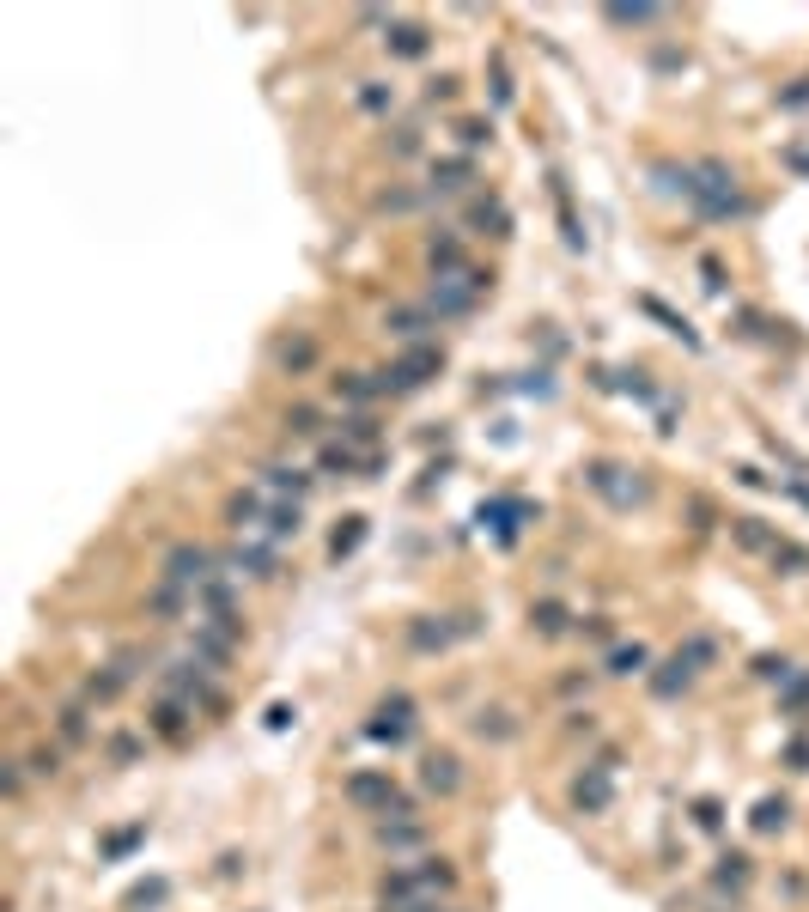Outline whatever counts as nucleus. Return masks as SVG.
<instances>
[{
    "label": "nucleus",
    "mask_w": 809,
    "mask_h": 912,
    "mask_svg": "<svg viewBox=\"0 0 809 912\" xmlns=\"http://www.w3.org/2000/svg\"><path fill=\"white\" fill-rule=\"evenodd\" d=\"M688 201H694L706 219H749V201L737 195V171H730L724 159H700V165H694Z\"/></svg>",
    "instance_id": "nucleus-1"
},
{
    "label": "nucleus",
    "mask_w": 809,
    "mask_h": 912,
    "mask_svg": "<svg viewBox=\"0 0 809 912\" xmlns=\"http://www.w3.org/2000/svg\"><path fill=\"white\" fill-rule=\"evenodd\" d=\"M341 797H347L353 809H365V815H384V821H414V803H408V797H402V785H396L390 773H378V767L347 773Z\"/></svg>",
    "instance_id": "nucleus-2"
},
{
    "label": "nucleus",
    "mask_w": 809,
    "mask_h": 912,
    "mask_svg": "<svg viewBox=\"0 0 809 912\" xmlns=\"http://www.w3.org/2000/svg\"><path fill=\"white\" fill-rule=\"evenodd\" d=\"M438 371H445V347L420 341V347H402V359L384 365V371H372V377H378V396H414V390L432 384Z\"/></svg>",
    "instance_id": "nucleus-3"
},
{
    "label": "nucleus",
    "mask_w": 809,
    "mask_h": 912,
    "mask_svg": "<svg viewBox=\"0 0 809 912\" xmlns=\"http://www.w3.org/2000/svg\"><path fill=\"white\" fill-rule=\"evenodd\" d=\"M213 572H219V560H213L201 542H171L165 560H159V578L177 584V590H189V596H201V584H207Z\"/></svg>",
    "instance_id": "nucleus-4"
},
{
    "label": "nucleus",
    "mask_w": 809,
    "mask_h": 912,
    "mask_svg": "<svg viewBox=\"0 0 809 912\" xmlns=\"http://www.w3.org/2000/svg\"><path fill=\"white\" fill-rule=\"evenodd\" d=\"M584 481H591L615 511H627V505H645L651 499V487L639 481V469H627V463H591L584 469Z\"/></svg>",
    "instance_id": "nucleus-5"
},
{
    "label": "nucleus",
    "mask_w": 809,
    "mask_h": 912,
    "mask_svg": "<svg viewBox=\"0 0 809 912\" xmlns=\"http://www.w3.org/2000/svg\"><path fill=\"white\" fill-rule=\"evenodd\" d=\"M475 298H481V292H475V280H469V274H457V280H432L420 304H426L438 323H445V317H469V311H475Z\"/></svg>",
    "instance_id": "nucleus-6"
},
{
    "label": "nucleus",
    "mask_w": 809,
    "mask_h": 912,
    "mask_svg": "<svg viewBox=\"0 0 809 912\" xmlns=\"http://www.w3.org/2000/svg\"><path fill=\"white\" fill-rule=\"evenodd\" d=\"M420 785H426L432 797H457V791H463V760H457L451 748H426V754H420Z\"/></svg>",
    "instance_id": "nucleus-7"
},
{
    "label": "nucleus",
    "mask_w": 809,
    "mask_h": 912,
    "mask_svg": "<svg viewBox=\"0 0 809 912\" xmlns=\"http://www.w3.org/2000/svg\"><path fill=\"white\" fill-rule=\"evenodd\" d=\"M615 803V767H584L572 779V809L578 815H603Z\"/></svg>",
    "instance_id": "nucleus-8"
},
{
    "label": "nucleus",
    "mask_w": 809,
    "mask_h": 912,
    "mask_svg": "<svg viewBox=\"0 0 809 912\" xmlns=\"http://www.w3.org/2000/svg\"><path fill=\"white\" fill-rule=\"evenodd\" d=\"M219 572H232V578H262V584H274L280 578V560H274V548H226L219 554Z\"/></svg>",
    "instance_id": "nucleus-9"
},
{
    "label": "nucleus",
    "mask_w": 809,
    "mask_h": 912,
    "mask_svg": "<svg viewBox=\"0 0 809 912\" xmlns=\"http://www.w3.org/2000/svg\"><path fill=\"white\" fill-rule=\"evenodd\" d=\"M384 329H390L402 347H420L426 329H438V317L426 311V304H390V311H384Z\"/></svg>",
    "instance_id": "nucleus-10"
},
{
    "label": "nucleus",
    "mask_w": 809,
    "mask_h": 912,
    "mask_svg": "<svg viewBox=\"0 0 809 912\" xmlns=\"http://www.w3.org/2000/svg\"><path fill=\"white\" fill-rule=\"evenodd\" d=\"M457 633H463V627H451L445 615H414V621H408V651H414V657H432V651H445Z\"/></svg>",
    "instance_id": "nucleus-11"
},
{
    "label": "nucleus",
    "mask_w": 809,
    "mask_h": 912,
    "mask_svg": "<svg viewBox=\"0 0 809 912\" xmlns=\"http://www.w3.org/2000/svg\"><path fill=\"white\" fill-rule=\"evenodd\" d=\"M694 675H700V663H694L688 651H676V657H664V663H657V675H651V694H657V700H676Z\"/></svg>",
    "instance_id": "nucleus-12"
},
{
    "label": "nucleus",
    "mask_w": 809,
    "mask_h": 912,
    "mask_svg": "<svg viewBox=\"0 0 809 912\" xmlns=\"http://www.w3.org/2000/svg\"><path fill=\"white\" fill-rule=\"evenodd\" d=\"M189 718H195V706L165 694V700L153 706V736H159V742H183V736H189Z\"/></svg>",
    "instance_id": "nucleus-13"
},
{
    "label": "nucleus",
    "mask_w": 809,
    "mask_h": 912,
    "mask_svg": "<svg viewBox=\"0 0 809 912\" xmlns=\"http://www.w3.org/2000/svg\"><path fill=\"white\" fill-rule=\"evenodd\" d=\"M189 608H195V596H189V590H177V584H165V578L153 584V596H146V615L165 621V627H171V621H183Z\"/></svg>",
    "instance_id": "nucleus-14"
},
{
    "label": "nucleus",
    "mask_w": 809,
    "mask_h": 912,
    "mask_svg": "<svg viewBox=\"0 0 809 912\" xmlns=\"http://www.w3.org/2000/svg\"><path fill=\"white\" fill-rule=\"evenodd\" d=\"M749 882H755V858H749V852H724V858H718V870H712V888H718V894H743Z\"/></svg>",
    "instance_id": "nucleus-15"
},
{
    "label": "nucleus",
    "mask_w": 809,
    "mask_h": 912,
    "mask_svg": "<svg viewBox=\"0 0 809 912\" xmlns=\"http://www.w3.org/2000/svg\"><path fill=\"white\" fill-rule=\"evenodd\" d=\"M262 487H268V493H280V499H292V505H299V499L311 493V475H305V469H292V463H268V469H262Z\"/></svg>",
    "instance_id": "nucleus-16"
},
{
    "label": "nucleus",
    "mask_w": 809,
    "mask_h": 912,
    "mask_svg": "<svg viewBox=\"0 0 809 912\" xmlns=\"http://www.w3.org/2000/svg\"><path fill=\"white\" fill-rule=\"evenodd\" d=\"M730 536H737V548H749V554H773L779 548V529L761 523V517H730Z\"/></svg>",
    "instance_id": "nucleus-17"
},
{
    "label": "nucleus",
    "mask_w": 809,
    "mask_h": 912,
    "mask_svg": "<svg viewBox=\"0 0 809 912\" xmlns=\"http://www.w3.org/2000/svg\"><path fill=\"white\" fill-rule=\"evenodd\" d=\"M469 730H475L481 742H511V736H518L524 724H518V718H511L505 706H481V712L469 718Z\"/></svg>",
    "instance_id": "nucleus-18"
},
{
    "label": "nucleus",
    "mask_w": 809,
    "mask_h": 912,
    "mask_svg": "<svg viewBox=\"0 0 809 912\" xmlns=\"http://www.w3.org/2000/svg\"><path fill=\"white\" fill-rule=\"evenodd\" d=\"M274 365H280L286 377L311 371V365H317V341H311V335H292V341H280V347H274Z\"/></svg>",
    "instance_id": "nucleus-19"
},
{
    "label": "nucleus",
    "mask_w": 809,
    "mask_h": 912,
    "mask_svg": "<svg viewBox=\"0 0 809 912\" xmlns=\"http://www.w3.org/2000/svg\"><path fill=\"white\" fill-rule=\"evenodd\" d=\"M384 43H390V55L420 61V55L432 49V31H426V25H396V19H390V37H384Z\"/></svg>",
    "instance_id": "nucleus-20"
},
{
    "label": "nucleus",
    "mask_w": 809,
    "mask_h": 912,
    "mask_svg": "<svg viewBox=\"0 0 809 912\" xmlns=\"http://www.w3.org/2000/svg\"><path fill=\"white\" fill-rule=\"evenodd\" d=\"M262 523H268L274 542H286V536H299V529H305V511L292 505V499H268V517H262Z\"/></svg>",
    "instance_id": "nucleus-21"
},
{
    "label": "nucleus",
    "mask_w": 809,
    "mask_h": 912,
    "mask_svg": "<svg viewBox=\"0 0 809 912\" xmlns=\"http://www.w3.org/2000/svg\"><path fill=\"white\" fill-rule=\"evenodd\" d=\"M639 311H645V317H657V323H664V329H670L676 341H688V347H700V335H694V323H688V317H676V311H670V304H664V298H651V292H645V298H639Z\"/></svg>",
    "instance_id": "nucleus-22"
},
{
    "label": "nucleus",
    "mask_w": 809,
    "mask_h": 912,
    "mask_svg": "<svg viewBox=\"0 0 809 912\" xmlns=\"http://www.w3.org/2000/svg\"><path fill=\"white\" fill-rule=\"evenodd\" d=\"M262 517H268V499H262L256 487L226 499V523H232V529H250V523H262Z\"/></svg>",
    "instance_id": "nucleus-23"
},
{
    "label": "nucleus",
    "mask_w": 809,
    "mask_h": 912,
    "mask_svg": "<svg viewBox=\"0 0 809 912\" xmlns=\"http://www.w3.org/2000/svg\"><path fill=\"white\" fill-rule=\"evenodd\" d=\"M651 669V651L633 639V645H615L609 657H603V675H645Z\"/></svg>",
    "instance_id": "nucleus-24"
},
{
    "label": "nucleus",
    "mask_w": 809,
    "mask_h": 912,
    "mask_svg": "<svg viewBox=\"0 0 809 912\" xmlns=\"http://www.w3.org/2000/svg\"><path fill=\"white\" fill-rule=\"evenodd\" d=\"M280 432H286V438H317V432H323V414H317L311 402H292V408L280 414Z\"/></svg>",
    "instance_id": "nucleus-25"
},
{
    "label": "nucleus",
    "mask_w": 809,
    "mask_h": 912,
    "mask_svg": "<svg viewBox=\"0 0 809 912\" xmlns=\"http://www.w3.org/2000/svg\"><path fill=\"white\" fill-rule=\"evenodd\" d=\"M530 627H536L542 639H560V633L572 627V615H566V608H560V602L548 596V602H530Z\"/></svg>",
    "instance_id": "nucleus-26"
},
{
    "label": "nucleus",
    "mask_w": 809,
    "mask_h": 912,
    "mask_svg": "<svg viewBox=\"0 0 809 912\" xmlns=\"http://www.w3.org/2000/svg\"><path fill=\"white\" fill-rule=\"evenodd\" d=\"M359 542H365V517L353 511V517H341V523H335V536H329V560H347Z\"/></svg>",
    "instance_id": "nucleus-27"
},
{
    "label": "nucleus",
    "mask_w": 809,
    "mask_h": 912,
    "mask_svg": "<svg viewBox=\"0 0 809 912\" xmlns=\"http://www.w3.org/2000/svg\"><path fill=\"white\" fill-rule=\"evenodd\" d=\"M469 219H475V225H493V238H511V213H505V201H493V195H475Z\"/></svg>",
    "instance_id": "nucleus-28"
},
{
    "label": "nucleus",
    "mask_w": 809,
    "mask_h": 912,
    "mask_svg": "<svg viewBox=\"0 0 809 912\" xmlns=\"http://www.w3.org/2000/svg\"><path fill=\"white\" fill-rule=\"evenodd\" d=\"M55 730H61V742H67V748H80V742L92 736V712H86V706H61Z\"/></svg>",
    "instance_id": "nucleus-29"
},
{
    "label": "nucleus",
    "mask_w": 809,
    "mask_h": 912,
    "mask_svg": "<svg viewBox=\"0 0 809 912\" xmlns=\"http://www.w3.org/2000/svg\"><path fill=\"white\" fill-rule=\"evenodd\" d=\"M335 396H341V402H359V408H365V402L378 396V377H365V371H341V377H335Z\"/></svg>",
    "instance_id": "nucleus-30"
},
{
    "label": "nucleus",
    "mask_w": 809,
    "mask_h": 912,
    "mask_svg": "<svg viewBox=\"0 0 809 912\" xmlns=\"http://www.w3.org/2000/svg\"><path fill=\"white\" fill-rule=\"evenodd\" d=\"M785 821H791V803H785V797H761V803H755V833H779Z\"/></svg>",
    "instance_id": "nucleus-31"
},
{
    "label": "nucleus",
    "mask_w": 809,
    "mask_h": 912,
    "mask_svg": "<svg viewBox=\"0 0 809 912\" xmlns=\"http://www.w3.org/2000/svg\"><path fill=\"white\" fill-rule=\"evenodd\" d=\"M767 560H773L779 572H791V578H803V572H809V548H797L791 536H779V548H773Z\"/></svg>",
    "instance_id": "nucleus-32"
},
{
    "label": "nucleus",
    "mask_w": 809,
    "mask_h": 912,
    "mask_svg": "<svg viewBox=\"0 0 809 912\" xmlns=\"http://www.w3.org/2000/svg\"><path fill=\"white\" fill-rule=\"evenodd\" d=\"M779 706H785V712H803V706H809V669H791V675L779 681Z\"/></svg>",
    "instance_id": "nucleus-33"
},
{
    "label": "nucleus",
    "mask_w": 809,
    "mask_h": 912,
    "mask_svg": "<svg viewBox=\"0 0 809 912\" xmlns=\"http://www.w3.org/2000/svg\"><path fill=\"white\" fill-rule=\"evenodd\" d=\"M475 177V165L469 159H445V165H432V189H463Z\"/></svg>",
    "instance_id": "nucleus-34"
},
{
    "label": "nucleus",
    "mask_w": 809,
    "mask_h": 912,
    "mask_svg": "<svg viewBox=\"0 0 809 912\" xmlns=\"http://www.w3.org/2000/svg\"><path fill=\"white\" fill-rule=\"evenodd\" d=\"M25 767H31V779H55V773H61V748H49V742H43V748H31V754H25Z\"/></svg>",
    "instance_id": "nucleus-35"
},
{
    "label": "nucleus",
    "mask_w": 809,
    "mask_h": 912,
    "mask_svg": "<svg viewBox=\"0 0 809 912\" xmlns=\"http://www.w3.org/2000/svg\"><path fill=\"white\" fill-rule=\"evenodd\" d=\"M603 19L609 25H651V19H664V7H609Z\"/></svg>",
    "instance_id": "nucleus-36"
},
{
    "label": "nucleus",
    "mask_w": 809,
    "mask_h": 912,
    "mask_svg": "<svg viewBox=\"0 0 809 912\" xmlns=\"http://www.w3.org/2000/svg\"><path fill=\"white\" fill-rule=\"evenodd\" d=\"M146 840V821H134V827H122V833H110V840H104V858H122L128 846H140Z\"/></svg>",
    "instance_id": "nucleus-37"
},
{
    "label": "nucleus",
    "mask_w": 809,
    "mask_h": 912,
    "mask_svg": "<svg viewBox=\"0 0 809 912\" xmlns=\"http://www.w3.org/2000/svg\"><path fill=\"white\" fill-rule=\"evenodd\" d=\"M341 432H347V444H378V420H372V414L341 420Z\"/></svg>",
    "instance_id": "nucleus-38"
},
{
    "label": "nucleus",
    "mask_w": 809,
    "mask_h": 912,
    "mask_svg": "<svg viewBox=\"0 0 809 912\" xmlns=\"http://www.w3.org/2000/svg\"><path fill=\"white\" fill-rule=\"evenodd\" d=\"M165 894H171V882H140V888L128 894V912H140V906H165Z\"/></svg>",
    "instance_id": "nucleus-39"
},
{
    "label": "nucleus",
    "mask_w": 809,
    "mask_h": 912,
    "mask_svg": "<svg viewBox=\"0 0 809 912\" xmlns=\"http://www.w3.org/2000/svg\"><path fill=\"white\" fill-rule=\"evenodd\" d=\"M110 760H116V767H134V760H140V736H110Z\"/></svg>",
    "instance_id": "nucleus-40"
},
{
    "label": "nucleus",
    "mask_w": 809,
    "mask_h": 912,
    "mask_svg": "<svg viewBox=\"0 0 809 912\" xmlns=\"http://www.w3.org/2000/svg\"><path fill=\"white\" fill-rule=\"evenodd\" d=\"M694 821H700L706 833H718V827H724V809H718V797H700V803H694Z\"/></svg>",
    "instance_id": "nucleus-41"
},
{
    "label": "nucleus",
    "mask_w": 809,
    "mask_h": 912,
    "mask_svg": "<svg viewBox=\"0 0 809 912\" xmlns=\"http://www.w3.org/2000/svg\"><path fill=\"white\" fill-rule=\"evenodd\" d=\"M25 773H31L25 760H7V803H19V797H25Z\"/></svg>",
    "instance_id": "nucleus-42"
},
{
    "label": "nucleus",
    "mask_w": 809,
    "mask_h": 912,
    "mask_svg": "<svg viewBox=\"0 0 809 912\" xmlns=\"http://www.w3.org/2000/svg\"><path fill=\"white\" fill-rule=\"evenodd\" d=\"M785 760H791V773H809V736L785 742Z\"/></svg>",
    "instance_id": "nucleus-43"
},
{
    "label": "nucleus",
    "mask_w": 809,
    "mask_h": 912,
    "mask_svg": "<svg viewBox=\"0 0 809 912\" xmlns=\"http://www.w3.org/2000/svg\"><path fill=\"white\" fill-rule=\"evenodd\" d=\"M457 134H463V146H487V140H493V122H463Z\"/></svg>",
    "instance_id": "nucleus-44"
},
{
    "label": "nucleus",
    "mask_w": 809,
    "mask_h": 912,
    "mask_svg": "<svg viewBox=\"0 0 809 912\" xmlns=\"http://www.w3.org/2000/svg\"><path fill=\"white\" fill-rule=\"evenodd\" d=\"M426 98H432V104H438V98H457V80H451V73H438V80H432V92H426Z\"/></svg>",
    "instance_id": "nucleus-45"
},
{
    "label": "nucleus",
    "mask_w": 809,
    "mask_h": 912,
    "mask_svg": "<svg viewBox=\"0 0 809 912\" xmlns=\"http://www.w3.org/2000/svg\"><path fill=\"white\" fill-rule=\"evenodd\" d=\"M359 104H365V110H384L390 98H384V86H365V92H359Z\"/></svg>",
    "instance_id": "nucleus-46"
},
{
    "label": "nucleus",
    "mask_w": 809,
    "mask_h": 912,
    "mask_svg": "<svg viewBox=\"0 0 809 912\" xmlns=\"http://www.w3.org/2000/svg\"><path fill=\"white\" fill-rule=\"evenodd\" d=\"M785 165H791V171H809V146H785Z\"/></svg>",
    "instance_id": "nucleus-47"
},
{
    "label": "nucleus",
    "mask_w": 809,
    "mask_h": 912,
    "mask_svg": "<svg viewBox=\"0 0 809 912\" xmlns=\"http://www.w3.org/2000/svg\"><path fill=\"white\" fill-rule=\"evenodd\" d=\"M779 104H809V80H797V86H791V92H785Z\"/></svg>",
    "instance_id": "nucleus-48"
}]
</instances>
